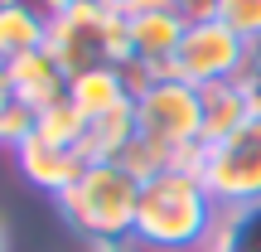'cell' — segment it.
Segmentation results:
<instances>
[{"label":"cell","mask_w":261,"mask_h":252,"mask_svg":"<svg viewBox=\"0 0 261 252\" xmlns=\"http://www.w3.org/2000/svg\"><path fill=\"white\" fill-rule=\"evenodd\" d=\"M223 228V204L208 194L198 170H165L140 185L130 243L140 252H208Z\"/></svg>","instance_id":"obj_1"},{"label":"cell","mask_w":261,"mask_h":252,"mask_svg":"<svg viewBox=\"0 0 261 252\" xmlns=\"http://www.w3.org/2000/svg\"><path fill=\"white\" fill-rule=\"evenodd\" d=\"M63 223L83 233L87 243H130L136 228V204H140V179L126 165H87L63 194L54 199Z\"/></svg>","instance_id":"obj_2"},{"label":"cell","mask_w":261,"mask_h":252,"mask_svg":"<svg viewBox=\"0 0 261 252\" xmlns=\"http://www.w3.org/2000/svg\"><path fill=\"white\" fill-rule=\"evenodd\" d=\"M48 54L68 68V78L112 68L126 58V15L116 5H68L48 15Z\"/></svg>","instance_id":"obj_3"},{"label":"cell","mask_w":261,"mask_h":252,"mask_svg":"<svg viewBox=\"0 0 261 252\" xmlns=\"http://www.w3.org/2000/svg\"><path fill=\"white\" fill-rule=\"evenodd\" d=\"M136 131L165 150H194L203 146V93L179 78H155L136 97Z\"/></svg>","instance_id":"obj_4"},{"label":"cell","mask_w":261,"mask_h":252,"mask_svg":"<svg viewBox=\"0 0 261 252\" xmlns=\"http://www.w3.org/2000/svg\"><path fill=\"white\" fill-rule=\"evenodd\" d=\"M198 179L223 204V214L242 209V204H256L261 199V117H252L242 131H232L218 146H203Z\"/></svg>","instance_id":"obj_5"},{"label":"cell","mask_w":261,"mask_h":252,"mask_svg":"<svg viewBox=\"0 0 261 252\" xmlns=\"http://www.w3.org/2000/svg\"><path fill=\"white\" fill-rule=\"evenodd\" d=\"M252 58V44L237 39L223 19H203V25H189L184 29V44L174 54V68L169 78L189 87H213V83H237Z\"/></svg>","instance_id":"obj_6"},{"label":"cell","mask_w":261,"mask_h":252,"mask_svg":"<svg viewBox=\"0 0 261 252\" xmlns=\"http://www.w3.org/2000/svg\"><path fill=\"white\" fill-rule=\"evenodd\" d=\"M184 19L174 10H160V15H126V58L140 63L150 78H169L174 54L184 44Z\"/></svg>","instance_id":"obj_7"},{"label":"cell","mask_w":261,"mask_h":252,"mask_svg":"<svg viewBox=\"0 0 261 252\" xmlns=\"http://www.w3.org/2000/svg\"><path fill=\"white\" fill-rule=\"evenodd\" d=\"M10 155H15V170L24 175V185H34L39 194H48V199H58V194H63V189L87 170L83 150L54 146V141H44V136H29L24 146L10 150Z\"/></svg>","instance_id":"obj_8"},{"label":"cell","mask_w":261,"mask_h":252,"mask_svg":"<svg viewBox=\"0 0 261 252\" xmlns=\"http://www.w3.org/2000/svg\"><path fill=\"white\" fill-rule=\"evenodd\" d=\"M10 87H15V102H24L29 112H48V107H58L68 97V87H73V78H68V68L58 63L54 54H48V44L39 49V54H24L10 63Z\"/></svg>","instance_id":"obj_9"},{"label":"cell","mask_w":261,"mask_h":252,"mask_svg":"<svg viewBox=\"0 0 261 252\" xmlns=\"http://www.w3.org/2000/svg\"><path fill=\"white\" fill-rule=\"evenodd\" d=\"M68 97H73V107L87 117V122H97V117H107V112H121V107L136 102L116 63L112 68H92V73H77L73 87H68Z\"/></svg>","instance_id":"obj_10"},{"label":"cell","mask_w":261,"mask_h":252,"mask_svg":"<svg viewBox=\"0 0 261 252\" xmlns=\"http://www.w3.org/2000/svg\"><path fill=\"white\" fill-rule=\"evenodd\" d=\"M48 44V15H39L24 0L0 5V63H15L24 54H39Z\"/></svg>","instance_id":"obj_11"},{"label":"cell","mask_w":261,"mask_h":252,"mask_svg":"<svg viewBox=\"0 0 261 252\" xmlns=\"http://www.w3.org/2000/svg\"><path fill=\"white\" fill-rule=\"evenodd\" d=\"M198 93H203V146H218L252 122V102L237 83H213V87H198Z\"/></svg>","instance_id":"obj_12"},{"label":"cell","mask_w":261,"mask_h":252,"mask_svg":"<svg viewBox=\"0 0 261 252\" xmlns=\"http://www.w3.org/2000/svg\"><path fill=\"white\" fill-rule=\"evenodd\" d=\"M136 107H121V112H107L97 122H87V136H83V160L87 165H107V160H121L136 141Z\"/></svg>","instance_id":"obj_13"},{"label":"cell","mask_w":261,"mask_h":252,"mask_svg":"<svg viewBox=\"0 0 261 252\" xmlns=\"http://www.w3.org/2000/svg\"><path fill=\"white\" fill-rule=\"evenodd\" d=\"M213 252H261V199L242 209H227L223 228L213 238Z\"/></svg>","instance_id":"obj_14"},{"label":"cell","mask_w":261,"mask_h":252,"mask_svg":"<svg viewBox=\"0 0 261 252\" xmlns=\"http://www.w3.org/2000/svg\"><path fill=\"white\" fill-rule=\"evenodd\" d=\"M34 136L54 141V146H73V150H83L87 117L73 107V97H63L58 107H48V112H39V117H34Z\"/></svg>","instance_id":"obj_15"},{"label":"cell","mask_w":261,"mask_h":252,"mask_svg":"<svg viewBox=\"0 0 261 252\" xmlns=\"http://www.w3.org/2000/svg\"><path fill=\"white\" fill-rule=\"evenodd\" d=\"M174 150H165V146H155V141H145V136H136L130 141V150L121 160H116V165H126L130 175L140 179V185H145V179H155V175H165V170H174Z\"/></svg>","instance_id":"obj_16"},{"label":"cell","mask_w":261,"mask_h":252,"mask_svg":"<svg viewBox=\"0 0 261 252\" xmlns=\"http://www.w3.org/2000/svg\"><path fill=\"white\" fill-rule=\"evenodd\" d=\"M218 19H223L237 39H247L252 49L261 44V0H223Z\"/></svg>","instance_id":"obj_17"},{"label":"cell","mask_w":261,"mask_h":252,"mask_svg":"<svg viewBox=\"0 0 261 252\" xmlns=\"http://www.w3.org/2000/svg\"><path fill=\"white\" fill-rule=\"evenodd\" d=\"M29 136H34V112L24 102H10L0 112V150H19Z\"/></svg>","instance_id":"obj_18"},{"label":"cell","mask_w":261,"mask_h":252,"mask_svg":"<svg viewBox=\"0 0 261 252\" xmlns=\"http://www.w3.org/2000/svg\"><path fill=\"white\" fill-rule=\"evenodd\" d=\"M237 87H242L247 102H252V117H261V44L252 49V58H247L242 78H237Z\"/></svg>","instance_id":"obj_19"},{"label":"cell","mask_w":261,"mask_h":252,"mask_svg":"<svg viewBox=\"0 0 261 252\" xmlns=\"http://www.w3.org/2000/svg\"><path fill=\"white\" fill-rule=\"evenodd\" d=\"M218 10H223V0H174V15L184 19V25H203V19H218Z\"/></svg>","instance_id":"obj_20"},{"label":"cell","mask_w":261,"mask_h":252,"mask_svg":"<svg viewBox=\"0 0 261 252\" xmlns=\"http://www.w3.org/2000/svg\"><path fill=\"white\" fill-rule=\"evenodd\" d=\"M24 5H34L39 15H58V10H68V5H116L121 10V0H24Z\"/></svg>","instance_id":"obj_21"},{"label":"cell","mask_w":261,"mask_h":252,"mask_svg":"<svg viewBox=\"0 0 261 252\" xmlns=\"http://www.w3.org/2000/svg\"><path fill=\"white\" fill-rule=\"evenodd\" d=\"M160 10H174V0H121V15H160Z\"/></svg>","instance_id":"obj_22"},{"label":"cell","mask_w":261,"mask_h":252,"mask_svg":"<svg viewBox=\"0 0 261 252\" xmlns=\"http://www.w3.org/2000/svg\"><path fill=\"white\" fill-rule=\"evenodd\" d=\"M15 102V87H10V63H0V112Z\"/></svg>","instance_id":"obj_23"},{"label":"cell","mask_w":261,"mask_h":252,"mask_svg":"<svg viewBox=\"0 0 261 252\" xmlns=\"http://www.w3.org/2000/svg\"><path fill=\"white\" fill-rule=\"evenodd\" d=\"M87 252H140L136 243H87Z\"/></svg>","instance_id":"obj_24"},{"label":"cell","mask_w":261,"mask_h":252,"mask_svg":"<svg viewBox=\"0 0 261 252\" xmlns=\"http://www.w3.org/2000/svg\"><path fill=\"white\" fill-rule=\"evenodd\" d=\"M0 252H10V243H5V218H0Z\"/></svg>","instance_id":"obj_25"},{"label":"cell","mask_w":261,"mask_h":252,"mask_svg":"<svg viewBox=\"0 0 261 252\" xmlns=\"http://www.w3.org/2000/svg\"><path fill=\"white\" fill-rule=\"evenodd\" d=\"M0 5H10V0H0Z\"/></svg>","instance_id":"obj_26"},{"label":"cell","mask_w":261,"mask_h":252,"mask_svg":"<svg viewBox=\"0 0 261 252\" xmlns=\"http://www.w3.org/2000/svg\"><path fill=\"white\" fill-rule=\"evenodd\" d=\"M208 252H213V247H208Z\"/></svg>","instance_id":"obj_27"}]
</instances>
